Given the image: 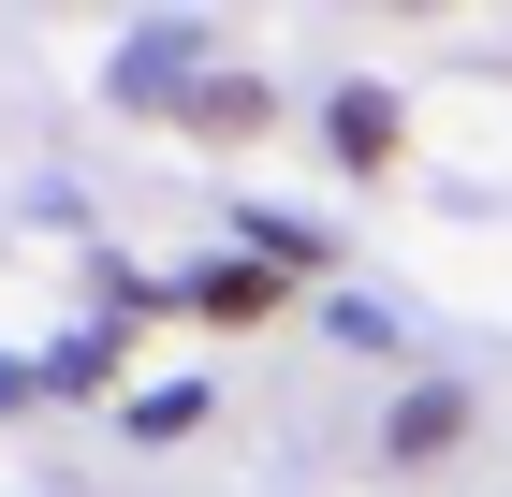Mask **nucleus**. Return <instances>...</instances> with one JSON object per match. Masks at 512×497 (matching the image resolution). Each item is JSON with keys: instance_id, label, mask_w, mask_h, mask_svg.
<instances>
[{"instance_id": "1", "label": "nucleus", "mask_w": 512, "mask_h": 497, "mask_svg": "<svg viewBox=\"0 0 512 497\" xmlns=\"http://www.w3.org/2000/svg\"><path fill=\"white\" fill-rule=\"evenodd\" d=\"M176 132H191V147H249V132H278V88L264 74H205L191 103H176Z\"/></svg>"}, {"instance_id": "5", "label": "nucleus", "mask_w": 512, "mask_h": 497, "mask_svg": "<svg viewBox=\"0 0 512 497\" xmlns=\"http://www.w3.org/2000/svg\"><path fill=\"white\" fill-rule=\"evenodd\" d=\"M191 424H205V395H191V381H176V395H132V439H191Z\"/></svg>"}, {"instance_id": "2", "label": "nucleus", "mask_w": 512, "mask_h": 497, "mask_svg": "<svg viewBox=\"0 0 512 497\" xmlns=\"http://www.w3.org/2000/svg\"><path fill=\"white\" fill-rule=\"evenodd\" d=\"M322 147L352 161V176H381V161H395V103H381V88H337V103H322Z\"/></svg>"}, {"instance_id": "3", "label": "nucleus", "mask_w": 512, "mask_h": 497, "mask_svg": "<svg viewBox=\"0 0 512 497\" xmlns=\"http://www.w3.org/2000/svg\"><path fill=\"white\" fill-rule=\"evenodd\" d=\"M278 293H293L278 264H205V278H191V307H205V322H278Z\"/></svg>"}, {"instance_id": "4", "label": "nucleus", "mask_w": 512, "mask_h": 497, "mask_svg": "<svg viewBox=\"0 0 512 497\" xmlns=\"http://www.w3.org/2000/svg\"><path fill=\"white\" fill-rule=\"evenodd\" d=\"M454 439H469V395H454V381L395 395V468H410V454H454Z\"/></svg>"}]
</instances>
